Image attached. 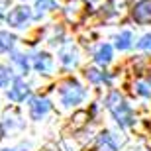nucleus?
<instances>
[{
    "instance_id": "obj_17",
    "label": "nucleus",
    "mask_w": 151,
    "mask_h": 151,
    "mask_svg": "<svg viewBox=\"0 0 151 151\" xmlns=\"http://www.w3.org/2000/svg\"><path fill=\"white\" fill-rule=\"evenodd\" d=\"M137 49H141V51H151V34L143 35V37L139 39V43H137Z\"/></svg>"
},
{
    "instance_id": "obj_13",
    "label": "nucleus",
    "mask_w": 151,
    "mask_h": 151,
    "mask_svg": "<svg viewBox=\"0 0 151 151\" xmlns=\"http://www.w3.org/2000/svg\"><path fill=\"white\" fill-rule=\"evenodd\" d=\"M86 78H88L90 83H104V81H108V77L104 73H100V71H96V69H86Z\"/></svg>"
},
{
    "instance_id": "obj_10",
    "label": "nucleus",
    "mask_w": 151,
    "mask_h": 151,
    "mask_svg": "<svg viewBox=\"0 0 151 151\" xmlns=\"http://www.w3.org/2000/svg\"><path fill=\"white\" fill-rule=\"evenodd\" d=\"M61 63L63 65H67V67H71V65H75L77 63V53H75V49H73V45H67L65 49L61 51Z\"/></svg>"
},
{
    "instance_id": "obj_20",
    "label": "nucleus",
    "mask_w": 151,
    "mask_h": 151,
    "mask_svg": "<svg viewBox=\"0 0 151 151\" xmlns=\"http://www.w3.org/2000/svg\"><path fill=\"white\" fill-rule=\"evenodd\" d=\"M0 137H2V126H0Z\"/></svg>"
},
{
    "instance_id": "obj_7",
    "label": "nucleus",
    "mask_w": 151,
    "mask_h": 151,
    "mask_svg": "<svg viewBox=\"0 0 151 151\" xmlns=\"http://www.w3.org/2000/svg\"><path fill=\"white\" fill-rule=\"evenodd\" d=\"M29 88H28V84L24 83L22 78H14V83H12V88L8 90V98L14 102H20L24 100L26 96H28Z\"/></svg>"
},
{
    "instance_id": "obj_21",
    "label": "nucleus",
    "mask_w": 151,
    "mask_h": 151,
    "mask_svg": "<svg viewBox=\"0 0 151 151\" xmlns=\"http://www.w3.org/2000/svg\"><path fill=\"white\" fill-rule=\"evenodd\" d=\"M0 151H10V149H0Z\"/></svg>"
},
{
    "instance_id": "obj_11",
    "label": "nucleus",
    "mask_w": 151,
    "mask_h": 151,
    "mask_svg": "<svg viewBox=\"0 0 151 151\" xmlns=\"http://www.w3.org/2000/svg\"><path fill=\"white\" fill-rule=\"evenodd\" d=\"M14 41L16 37L8 32H0V53H4V51H10L14 47Z\"/></svg>"
},
{
    "instance_id": "obj_1",
    "label": "nucleus",
    "mask_w": 151,
    "mask_h": 151,
    "mask_svg": "<svg viewBox=\"0 0 151 151\" xmlns=\"http://www.w3.org/2000/svg\"><path fill=\"white\" fill-rule=\"evenodd\" d=\"M106 102H108V110L112 112V116L116 118V122L122 128H128V126L134 124V114H132L129 106L124 102V98L120 96V92H112Z\"/></svg>"
},
{
    "instance_id": "obj_12",
    "label": "nucleus",
    "mask_w": 151,
    "mask_h": 151,
    "mask_svg": "<svg viewBox=\"0 0 151 151\" xmlns=\"http://www.w3.org/2000/svg\"><path fill=\"white\" fill-rule=\"evenodd\" d=\"M98 141H100V145H104L108 151H116L118 149V141L112 139V134H100Z\"/></svg>"
},
{
    "instance_id": "obj_3",
    "label": "nucleus",
    "mask_w": 151,
    "mask_h": 151,
    "mask_svg": "<svg viewBox=\"0 0 151 151\" xmlns=\"http://www.w3.org/2000/svg\"><path fill=\"white\" fill-rule=\"evenodd\" d=\"M88 12V2L86 0H69L65 6V16L71 24H81Z\"/></svg>"
},
{
    "instance_id": "obj_16",
    "label": "nucleus",
    "mask_w": 151,
    "mask_h": 151,
    "mask_svg": "<svg viewBox=\"0 0 151 151\" xmlns=\"http://www.w3.org/2000/svg\"><path fill=\"white\" fill-rule=\"evenodd\" d=\"M57 6L55 0H37V4H35V10L41 14V12H47V10H53Z\"/></svg>"
},
{
    "instance_id": "obj_14",
    "label": "nucleus",
    "mask_w": 151,
    "mask_h": 151,
    "mask_svg": "<svg viewBox=\"0 0 151 151\" xmlns=\"http://www.w3.org/2000/svg\"><path fill=\"white\" fill-rule=\"evenodd\" d=\"M129 45H132V34L129 32H122L116 39V47L118 49H128Z\"/></svg>"
},
{
    "instance_id": "obj_9",
    "label": "nucleus",
    "mask_w": 151,
    "mask_h": 151,
    "mask_svg": "<svg viewBox=\"0 0 151 151\" xmlns=\"http://www.w3.org/2000/svg\"><path fill=\"white\" fill-rule=\"evenodd\" d=\"M96 63H100V65H108V63L112 61V47L110 45H100L98 47V51H96V55H94Z\"/></svg>"
},
{
    "instance_id": "obj_19",
    "label": "nucleus",
    "mask_w": 151,
    "mask_h": 151,
    "mask_svg": "<svg viewBox=\"0 0 151 151\" xmlns=\"http://www.w3.org/2000/svg\"><path fill=\"white\" fill-rule=\"evenodd\" d=\"M8 78H10V77H8V71L0 67V88H2V86L8 83Z\"/></svg>"
},
{
    "instance_id": "obj_6",
    "label": "nucleus",
    "mask_w": 151,
    "mask_h": 151,
    "mask_svg": "<svg viewBox=\"0 0 151 151\" xmlns=\"http://www.w3.org/2000/svg\"><path fill=\"white\" fill-rule=\"evenodd\" d=\"M49 100L47 98H32L29 100V116L34 118V120H41L45 114L49 112Z\"/></svg>"
},
{
    "instance_id": "obj_15",
    "label": "nucleus",
    "mask_w": 151,
    "mask_h": 151,
    "mask_svg": "<svg viewBox=\"0 0 151 151\" xmlns=\"http://www.w3.org/2000/svg\"><path fill=\"white\" fill-rule=\"evenodd\" d=\"M12 61L18 65V69H20V73H28V59L24 55H20V53H14V57H12Z\"/></svg>"
},
{
    "instance_id": "obj_5",
    "label": "nucleus",
    "mask_w": 151,
    "mask_h": 151,
    "mask_svg": "<svg viewBox=\"0 0 151 151\" xmlns=\"http://www.w3.org/2000/svg\"><path fill=\"white\" fill-rule=\"evenodd\" d=\"M132 14L137 24H151V0H139Z\"/></svg>"
},
{
    "instance_id": "obj_4",
    "label": "nucleus",
    "mask_w": 151,
    "mask_h": 151,
    "mask_svg": "<svg viewBox=\"0 0 151 151\" xmlns=\"http://www.w3.org/2000/svg\"><path fill=\"white\" fill-rule=\"evenodd\" d=\"M32 18V12H29L28 6H18L8 14V24L14 26V28H24V24Z\"/></svg>"
},
{
    "instance_id": "obj_18",
    "label": "nucleus",
    "mask_w": 151,
    "mask_h": 151,
    "mask_svg": "<svg viewBox=\"0 0 151 151\" xmlns=\"http://www.w3.org/2000/svg\"><path fill=\"white\" fill-rule=\"evenodd\" d=\"M137 92H139L141 96H151V88L147 86V84H143V83L137 84Z\"/></svg>"
},
{
    "instance_id": "obj_8",
    "label": "nucleus",
    "mask_w": 151,
    "mask_h": 151,
    "mask_svg": "<svg viewBox=\"0 0 151 151\" xmlns=\"http://www.w3.org/2000/svg\"><path fill=\"white\" fill-rule=\"evenodd\" d=\"M34 69L37 73H49L51 69H53V61H51V57L47 53H37L34 57Z\"/></svg>"
},
{
    "instance_id": "obj_2",
    "label": "nucleus",
    "mask_w": 151,
    "mask_h": 151,
    "mask_svg": "<svg viewBox=\"0 0 151 151\" xmlns=\"http://www.w3.org/2000/svg\"><path fill=\"white\" fill-rule=\"evenodd\" d=\"M84 98V90L81 88V84L75 83V81H67V83L61 86V102L65 106H73Z\"/></svg>"
}]
</instances>
